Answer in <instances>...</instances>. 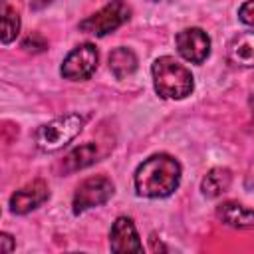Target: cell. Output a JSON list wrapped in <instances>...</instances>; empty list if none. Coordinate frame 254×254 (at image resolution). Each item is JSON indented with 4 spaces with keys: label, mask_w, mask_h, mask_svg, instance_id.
Masks as SVG:
<instances>
[{
    "label": "cell",
    "mask_w": 254,
    "mask_h": 254,
    "mask_svg": "<svg viewBox=\"0 0 254 254\" xmlns=\"http://www.w3.org/2000/svg\"><path fill=\"white\" fill-rule=\"evenodd\" d=\"M181 183V165L167 153L151 155L135 171V190L139 196L165 198L177 190Z\"/></svg>",
    "instance_id": "obj_1"
},
{
    "label": "cell",
    "mask_w": 254,
    "mask_h": 254,
    "mask_svg": "<svg viewBox=\"0 0 254 254\" xmlns=\"http://www.w3.org/2000/svg\"><path fill=\"white\" fill-rule=\"evenodd\" d=\"M151 73L155 91L163 99H185L194 87L192 73L171 56L157 58L153 62Z\"/></svg>",
    "instance_id": "obj_2"
},
{
    "label": "cell",
    "mask_w": 254,
    "mask_h": 254,
    "mask_svg": "<svg viewBox=\"0 0 254 254\" xmlns=\"http://www.w3.org/2000/svg\"><path fill=\"white\" fill-rule=\"evenodd\" d=\"M83 127V117L77 113H67L52 119L36 131V145L42 151H58L69 141H73Z\"/></svg>",
    "instance_id": "obj_3"
},
{
    "label": "cell",
    "mask_w": 254,
    "mask_h": 254,
    "mask_svg": "<svg viewBox=\"0 0 254 254\" xmlns=\"http://www.w3.org/2000/svg\"><path fill=\"white\" fill-rule=\"evenodd\" d=\"M131 18V8L123 0H111L95 14L87 16L79 22V30L93 36H105L117 28H121Z\"/></svg>",
    "instance_id": "obj_4"
},
{
    "label": "cell",
    "mask_w": 254,
    "mask_h": 254,
    "mask_svg": "<svg viewBox=\"0 0 254 254\" xmlns=\"http://www.w3.org/2000/svg\"><path fill=\"white\" fill-rule=\"evenodd\" d=\"M97 62H99V54H97V48L89 42L73 48L65 60L62 62V67H60V73L65 77V79H71V81H83V79H89L93 75V71L97 69Z\"/></svg>",
    "instance_id": "obj_5"
},
{
    "label": "cell",
    "mask_w": 254,
    "mask_h": 254,
    "mask_svg": "<svg viewBox=\"0 0 254 254\" xmlns=\"http://www.w3.org/2000/svg\"><path fill=\"white\" fill-rule=\"evenodd\" d=\"M113 194V183L107 177H89L83 183L77 185L75 192H73V212L81 214L93 206L105 204Z\"/></svg>",
    "instance_id": "obj_6"
},
{
    "label": "cell",
    "mask_w": 254,
    "mask_h": 254,
    "mask_svg": "<svg viewBox=\"0 0 254 254\" xmlns=\"http://www.w3.org/2000/svg\"><path fill=\"white\" fill-rule=\"evenodd\" d=\"M177 52L190 64H202L210 54V38L200 28H185L177 34Z\"/></svg>",
    "instance_id": "obj_7"
},
{
    "label": "cell",
    "mask_w": 254,
    "mask_h": 254,
    "mask_svg": "<svg viewBox=\"0 0 254 254\" xmlns=\"http://www.w3.org/2000/svg\"><path fill=\"white\" fill-rule=\"evenodd\" d=\"M48 198H50L48 185L42 179H36L10 196V210L14 214H28L30 210L44 204Z\"/></svg>",
    "instance_id": "obj_8"
},
{
    "label": "cell",
    "mask_w": 254,
    "mask_h": 254,
    "mask_svg": "<svg viewBox=\"0 0 254 254\" xmlns=\"http://www.w3.org/2000/svg\"><path fill=\"white\" fill-rule=\"evenodd\" d=\"M109 246L113 252L123 254V252H143V244L139 240L137 228L131 218L119 216L109 232Z\"/></svg>",
    "instance_id": "obj_9"
},
{
    "label": "cell",
    "mask_w": 254,
    "mask_h": 254,
    "mask_svg": "<svg viewBox=\"0 0 254 254\" xmlns=\"http://www.w3.org/2000/svg\"><path fill=\"white\" fill-rule=\"evenodd\" d=\"M228 60L240 67H254V32H242L230 40Z\"/></svg>",
    "instance_id": "obj_10"
},
{
    "label": "cell",
    "mask_w": 254,
    "mask_h": 254,
    "mask_svg": "<svg viewBox=\"0 0 254 254\" xmlns=\"http://www.w3.org/2000/svg\"><path fill=\"white\" fill-rule=\"evenodd\" d=\"M216 216L218 220H222L228 226L234 228H252L254 226V210L246 208L240 202L234 200H226L216 208Z\"/></svg>",
    "instance_id": "obj_11"
},
{
    "label": "cell",
    "mask_w": 254,
    "mask_h": 254,
    "mask_svg": "<svg viewBox=\"0 0 254 254\" xmlns=\"http://www.w3.org/2000/svg\"><path fill=\"white\" fill-rule=\"evenodd\" d=\"M230 183H232V173L224 167H214L204 175L200 183V190L206 198H216L228 190Z\"/></svg>",
    "instance_id": "obj_12"
},
{
    "label": "cell",
    "mask_w": 254,
    "mask_h": 254,
    "mask_svg": "<svg viewBox=\"0 0 254 254\" xmlns=\"http://www.w3.org/2000/svg\"><path fill=\"white\" fill-rule=\"evenodd\" d=\"M109 69L117 79H125L137 69V56L131 48H115L109 54Z\"/></svg>",
    "instance_id": "obj_13"
},
{
    "label": "cell",
    "mask_w": 254,
    "mask_h": 254,
    "mask_svg": "<svg viewBox=\"0 0 254 254\" xmlns=\"http://www.w3.org/2000/svg\"><path fill=\"white\" fill-rule=\"evenodd\" d=\"M97 157V147L95 143H85V145H79L75 147L65 159H64V171L65 173H73V171H79V169H85L89 167Z\"/></svg>",
    "instance_id": "obj_14"
},
{
    "label": "cell",
    "mask_w": 254,
    "mask_h": 254,
    "mask_svg": "<svg viewBox=\"0 0 254 254\" xmlns=\"http://www.w3.org/2000/svg\"><path fill=\"white\" fill-rule=\"evenodd\" d=\"M20 32V16L12 8H4L2 12V44H10L16 40Z\"/></svg>",
    "instance_id": "obj_15"
},
{
    "label": "cell",
    "mask_w": 254,
    "mask_h": 254,
    "mask_svg": "<svg viewBox=\"0 0 254 254\" xmlns=\"http://www.w3.org/2000/svg\"><path fill=\"white\" fill-rule=\"evenodd\" d=\"M22 48H24L28 54H42V52H46V50H48V42H46V38H44L42 34L32 32L30 36H26V38H24Z\"/></svg>",
    "instance_id": "obj_16"
},
{
    "label": "cell",
    "mask_w": 254,
    "mask_h": 254,
    "mask_svg": "<svg viewBox=\"0 0 254 254\" xmlns=\"http://www.w3.org/2000/svg\"><path fill=\"white\" fill-rule=\"evenodd\" d=\"M238 18L240 22H244L246 26L254 28V0H246L240 8H238Z\"/></svg>",
    "instance_id": "obj_17"
},
{
    "label": "cell",
    "mask_w": 254,
    "mask_h": 254,
    "mask_svg": "<svg viewBox=\"0 0 254 254\" xmlns=\"http://www.w3.org/2000/svg\"><path fill=\"white\" fill-rule=\"evenodd\" d=\"M0 242H2L0 250H2L4 254H8V252L14 250V240H12V236H10L8 232H2V234H0Z\"/></svg>",
    "instance_id": "obj_18"
},
{
    "label": "cell",
    "mask_w": 254,
    "mask_h": 254,
    "mask_svg": "<svg viewBox=\"0 0 254 254\" xmlns=\"http://www.w3.org/2000/svg\"><path fill=\"white\" fill-rule=\"evenodd\" d=\"M50 4H52V0H30V8L32 10H44Z\"/></svg>",
    "instance_id": "obj_19"
},
{
    "label": "cell",
    "mask_w": 254,
    "mask_h": 254,
    "mask_svg": "<svg viewBox=\"0 0 254 254\" xmlns=\"http://www.w3.org/2000/svg\"><path fill=\"white\" fill-rule=\"evenodd\" d=\"M151 2H157V0H151Z\"/></svg>",
    "instance_id": "obj_20"
}]
</instances>
